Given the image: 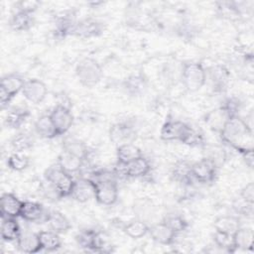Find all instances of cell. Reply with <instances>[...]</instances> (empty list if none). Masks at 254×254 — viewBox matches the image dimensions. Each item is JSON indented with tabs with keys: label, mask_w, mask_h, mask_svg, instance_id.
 Listing matches in <instances>:
<instances>
[{
	"label": "cell",
	"mask_w": 254,
	"mask_h": 254,
	"mask_svg": "<svg viewBox=\"0 0 254 254\" xmlns=\"http://www.w3.org/2000/svg\"><path fill=\"white\" fill-rule=\"evenodd\" d=\"M232 116L235 115H232L231 112L224 105H221L220 107L206 113L204 117V122L211 130L219 133L225 122Z\"/></svg>",
	"instance_id": "16"
},
{
	"label": "cell",
	"mask_w": 254,
	"mask_h": 254,
	"mask_svg": "<svg viewBox=\"0 0 254 254\" xmlns=\"http://www.w3.org/2000/svg\"><path fill=\"white\" fill-rule=\"evenodd\" d=\"M57 164L66 173L72 175L79 173L83 167L84 161L81 160L78 157H75L67 152L63 151L59 157H58V162Z\"/></svg>",
	"instance_id": "24"
},
{
	"label": "cell",
	"mask_w": 254,
	"mask_h": 254,
	"mask_svg": "<svg viewBox=\"0 0 254 254\" xmlns=\"http://www.w3.org/2000/svg\"><path fill=\"white\" fill-rule=\"evenodd\" d=\"M44 175L49 186L54 190L59 198L70 196L74 185V180L70 174L56 164L49 167Z\"/></svg>",
	"instance_id": "2"
},
{
	"label": "cell",
	"mask_w": 254,
	"mask_h": 254,
	"mask_svg": "<svg viewBox=\"0 0 254 254\" xmlns=\"http://www.w3.org/2000/svg\"><path fill=\"white\" fill-rule=\"evenodd\" d=\"M16 245L19 251L28 254L37 253L42 250L38 233L32 231H21V234L16 241Z\"/></svg>",
	"instance_id": "19"
},
{
	"label": "cell",
	"mask_w": 254,
	"mask_h": 254,
	"mask_svg": "<svg viewBox=\"0 0 254 254\" xmlns=\"http://www.w3.org/2000/svg\"><path fill=\"white\" fill-rule=\"evenodd\" d=\"M25 81L26 80L16 72L2 76L0 83V105L2 109L7 107L14 96L23 90Z\"/></svg>",
	"instance_id": "5"
},
{
	"label": "cell",
	"mask_w": 254,
	"mask_h": 254,
	"mask_svg": "<svg viewBox=\"0 0 254 254\" xmlns=\"http://www.w3.org/2000/svg\"><path fill=\"white\" fill-rule=\"evenodd\" d=\"M104 31V24L93 18H85L79 22H76L72 36L88 39L101 35Z\"/></svg>",
	"instance_id": "10"
},
{
	"label": "cell",
	"mask_w": 254,
	"mask_h": 254,
	"mask_svg": "<svg viewBox=\"0 0 254 254\" xmlns=\"http://www.w3.org/2000/svg\"><path fill=\"white\" fill-rule=\"evenodd\" d=\"M189 124L175 119H169L167 120L160 132L161 139L164 141H182L185 132L188 128Z\"/></svg>",
	"instance_id": "14"
},
{
	"label": "cell",
	"mask_w": 254,
	"mask_h": 254,
	"mask_svg": "<svg viewBox=\"0 0 254 254\" xmlns=\"http://www.w3.org/2000/svg\"><path fill=\"white\" fill-rule=\"evenodd\" d=\"M30 116V111L24 107H15L8 111L5 116L4 124L6 127L11 129L20 128L27 118Z\"/></svg>",
	"instance_id": "31"
},
{
	"label": "cell",
	"mask_w": 254,
	"mask_h": 254,
	"mask_svg": "<svg viewBox=\"0 0 254 254\" xmlns=\"http://www.w3.org/2000/svg\"><path fill=\"white\" fill-rule=\"evenodd\" d=\"M181 143L190 147H201L204 146V138L199 130L189 125Z\"/></svg>",
	"instance_id": "37"
},
{
	"label": "cell",
	"mask_w": 254,
	"mask_h": 254,
	"mask_svg": "<svg viewBox=\"0 0 254 254\" xmlns=\"http://www.w3.org/2000/svg\"><path fill=\"white\" fill-rule=\"evenodd\" d=\"M217 168L218 167L211 160L204 157L201 160L191 164V176L194 182L200 184H210L216 179Z\"/></svg>",
	"instance_id": "6"
},
{
	"label": "cell",
	"mask_w": 254,
	"mask_h": 254,
	"mask_svg": "<svg viewBox=\"0 0 254 254\" xmlns=\"http://www.w3.org/2000/svg\"><path fill=\"white\" fill-rule=\"evenodd\" d=\"M239 154L241 155L244 163L246 164V166L250 169H253L254 166V156H253V148H248L245 150H242L239 152Z\"/></svg>",
	"instance_id": "43"
},
{
	"label": "cell",
	"mask_w": 254,
	"mask_h": 254,
	"mask_svg": "<svg viewBox=\"0 0 254 254\" xmlns=\"http://www.w3.org/2000/svg\"><path fill=\"white\" fill-rule=\"evenodd\" d=\"M124 233L132 239H139L149 233V226L140 219H134L123 227Z\"/></svg>",
	"instance_id": "34"
},
{
	"label": "cell",
	"mask_w": 254,
	"mask_h": 254,
	"mask_svg": "<svg viewBox=\"0 0 254 254\" xmlns=\"http://www.w3.org/2000/svg\"><path fill=\"white\" fill-rule=\"evenodd\" d=\"M11 147L15 152L23 153L24 151L30 150L34 145V139L29 133L20 132L11 139Z\"/></svg>",
	"instance_id": "35"
},
{
	"label": "cell",
	"mask_w": 254,
	"mask_h": 254,
	"mask_svg": "<svg viewBox=\"0 0 254 254\" xmlns=\"http://www.w3.org/2000/svg\"><path fill=\"white\" fill-rule=\"evenodd\" d=\"M206 79H209L211 87L215 91H223L226 89L229 79L230 72L226 66L222 64H215L206 69Z\"/></svg>",
	"instance_id": "12"
},
{
	"label": "cell",
	"mask_w": 254,
	"mask_h": 254,
	"mask_svg": "<svg viewBox=\"0 0 254 254\" xmlns=\"http://www.w3.org/2000/svg\"><path fill=\"white\" fill-rule=\"evenodd\" d=\"M22 93L24 97L34 104H39L44 101L47 96L48 88L45 82L38 78H31L25 81Z\"/></svg>",
	"instance_id": "11"
},
{
	"label": "cell",
	"mask_w": 254,
	"mask_h": 254,
	"mask_svg": "<svg viewBox=\"0 0 254 254\" xmlns=\"http://www.w3.org/2000/svg\"><path fill=\"white\" fill-rule=\"evenodd\" d=\"M30 165V158L20 152L11 154L7 159V166L9 169L15 172H22L26 170Z\"/></svg>",
	"instance_id": "38"
},
{
	"label": "cell",
	"mask_w": 254,
	"mask_h": 254,
	"mask_svg": "<svg viewBox=\"0 0 254 254\" xmlns=\"http://www.w3.org/2000/svg\"><path fill=\"white\" fill-rule=\"evenodd\" d=\"M35 24L33 14L17 10L11 17L9 25L12 30L16 32H26L30 30Z\"/></svg>",
	"instance_id": "27"
},
{
	"label": "cell",
	"mask_w": 254,
	"mask_h": 254,
	"mask_svg": "<svg viewBox=\"0 0 254 254\" xmlns=\"http://www.w3.org/2000/svg\"><path fill=\"white\" fill-rule=\"evenodd\" d=\"M149 233L152 239L161 245L173 244L177 236V233L173 231L164 221L149 227Z\"/></svg>",
	"instance_id": "17"
},
{
	"label": "cell",
	"mask_w": 254,
	"mask_h": 254,
	"mask_svg": "<svg viewBox=\"0 0 254 254\" xmlns=\"http://www.w3.org/2000/svg\"><path fill=\"white\" fill-rule=\"evenodd\" d=\"M45 222L48 223L51 230L59 234L66 233L71 228V224L67 217L59 210H50L47 213Z\"/></svg>",
	"instance_id": "21"
},
{
	"label": "cell",
	"mask_w": 254,
	"mask_h": 254,
	"mask_svg": "<svg viewBox=\"0 0 254 254\" xmlns=\"http://www.w3.org/2000/svg\"><path fill=\"white\" fill-rule=\"evenodd\" d=\"M180 78L188 91L195 92L206 82V69L200 63L188 62L182 65Z\"/></svg>",
	"instance_id": "3"
},
{
	"label": "cell",
	"mask_w": 254,
	"mask_h": 254,
	"mask_svg": "<svg viewBox=\"0 0 254 254\" xmlns=\"http://www.w3.org/2000/svg\"><path fill=\"white\" fill-rule=\"evenodd\" d=\"M70 197L78 202H86L91 198H94L93 182L86 177H80L77 180H74Z\"/></svg>",
	"instance_id": "15"
},
{
	"label": "cell",
	"mask_w": 254,
	"mask_h": 254,
	"mask_svg": "<svg viewBox=\"0 0 254 254\" xmlns=\"http://www.w3.org/2000/svg\"><path fill=\"white\" fill-rule=\"evenodd\" d=\"M75 74L81 85L93 87L102 79L103 69L95 59L84 58L76 64Z\"/></svg>",
	"instance_id": "4"
},
{
	"label": "cell",
	"mask_w": 254,
	"mask_h": 254,
	"mask_svg": "<svg viewBox=\"0 0 254 254\" xmlns=\"http://www.w3.org/2000/svg\"><path fill=\"white\" fill-rule=\"evenodd\" d=\"M40 5H41V3L39 1H35V0H25L24 1V0H22L17 3V10L33 14L40 7Z\"/></svg>",
	"instance_id": "40"
},
{
	"label": "cell",
	"mask_w": 254,
	"mask_h": 254,
	"mask_svg": "<svg viewBox=\"0 0 254 254\" xmlns=\"http://www.w3.org/2000/svg\"><path fill=\"white\" fill-rule=\"evenodd\" d=\"M148 87V79L144 74H131L123 81V88L130 96L142 95Z\"/></svg>",
	"instance_id": "20"
},
{
	"label": "cell",
	"mask_w": 254,
	"mask_h": 254,
	"mask_svg": "<svg viewBox=\"0 0 254 254\" xmlns=\"http://www.w3.org/2000/svg\"><path fill=\"white\" fill-rule=\"evenodd\" d=\"M163 221L177 234L185 231L189 226L188 221L180 214H169L164 218Z\"/></svg>",
	"instance_id": "39"
},
{
	"label": "cell",
	"mask_w": 254,
	"mask_h": 254,
	"mask_svg": "<svg viewBox=\"0 0 254 254\" xmlns=\"http://www.w3.org/2000/svg\"><path fill=\"white\" fill-rule=\"evenodd\" d=\"M1 238L4 242L17 241L21 234V228L16 218H1Z\"/></svg>",
	"instance_id": "28"
},
{
	"label": "cell",
	"mask_w": 254,
	"mask_h": 254,
	"mask_svg": "<svg viewBox=\"0 0 254 254\" xmlns=\"http://www.w3.org/2000/svg\"><path fill=\"white\" fill-rule=\"evenodd\" d=\"M42 250L45 251H56L62 246V239L60 234L53 230H42L38 232Z\"/></svg>",
	"instance_id": "33"
},
{
	"label": "cell",
	"mask_w": 254,
	"mask_h": 254,
	"mask_svg": "<svg viewBox=\"0 0 254 254\" xmlns=\"http://www.w3.org/2000/svg\"><path fill=\"white\" fill-rule=\"evenodd\" d=\"M24 201L14 193H3L0 198V213L1 218H17L20 217Z\"/></svg>",
	"instance_id": "13"
},
{
	"label": "cell",
	"mask_w": 254,
	"mask_h": 254,
	"mask_svg": "<svg viewBox=\"0 0 254 254\" xmlns=\"http://www.w3.org/2000/svg\"><path fill=\"white\" fill-rule=\"evenodd\" d=\"M220 139L238 153L253 148L252 127L239 115L230 117L219 132Z\"/></svg>",
	"instance_id": "1"
},
{
	"label": "cell",
	"mask_w": 254,
	"mask_h": 254,
	"mask_svg": "<svg viewBox=\"0 0 254 254\" xmlns=\"http://www.w3.org/2000/svg\"><path fill=\"white\" fill-rule=\"evenodd\" d=\"M124 171L127 178H143L150 173L151 165L145 157L141 156L125 165Z\"/></svg>",
	"instance_id": "23"
},
{
	"label": "cell",
	"mask_w": 254,
	"mask_h": 254,
	"mask_svg": "<svg viewBox=\"0 0 254 254\" xmlns=\"http://www.w3.org/2000/svg\"><path fill=\"white\" fill-rule=\"evenodd\" d=\"M76 243L83 249L94 252L106 251L105 241L101 237L100 233L93 229H83L75 235Z\"/></svg>",
	"instance_id": "7"
},
{
	"label": "cell",
	"mask_w": 254,
	"mask_h": 254,
	"mask_svg": "<svg viewBox=\"0 0 254 254\" xmlns=\"http://www.w3.org/2000/svg\"><path fill=\"white\" fill-rule=\"evenodd\" d=\"M143 156L141 149L134 143H127L117 147L116 158L117 163L120 165H127L133 160Z\"/></svg>",
	"instance_id": "25"
},
{
	"label": "cell",
	"mask_w": 254,
	"mask_h": 254,
	"mask_svg": "<svg viewBox=\"0 0 254 254\" xmlns=\"http://www.w3.org/2000/svg\"><path fill=\"white\" fill-rule=\"evenodd\" d=\"M50 116L59 136L65 134L73 124V115L65 105H57L50 113Z\"/></svg>",
	"instance_id": "9"
},
{
	"label": "cell",
	"mask_w": 254,
	"mask_h": 254,
	"mask_svg": "<svg viewBox=\"0 0 254 254\" xmlns=\"http://www.w3.org/2000/svg\"><path fill=\"white\" fill-rule=\"evenodd\" d=\"M110 141L117 147L127 143H134L136 139L135 128L127 122H118L109 129Z\"/></svg>",
	"instance_id": "8"
},
{
	"label": "cell",
	"mask_w": 254,
	"mask_h": 254,
	"mask_svg": "<svg viewBox=\"0 0 254 254\" xmlns=\"http://www.w3.org/2000/svg\"><path fill=\"white\" fill-rule=\"evenodd\" d=\"M63 151L67 152L75 157H78L83 161L87 160L89 154L86 144L80 139H77L72 136H66L63 140Z\"/></svg>",
	"instance_id": "22"
},
{
	"label": "cell",
	"mask_w": 254,
	"mask_h": 254,
	"mask_svg": "<svg viewBox=\"0 0 254 254\" xmlns=\"http://www.w3.org/2000/svg\"><path fill=\"white\" fill-rule=\"evenodd\" d=\"M233 240L236 250H253L254 245V233L252 228L240 226L237 231L233 234Z\"/></svg>",
	"instance_id": "29"
},
{
	"label": "cell",
	"mask_w": 254,
	"mask_h": 254,
	"mask_svg": "<svg viewBox=\"0 0 254 254\" xmlns=\"http://www.w3.org/2000/svg\"><path fill=\"white\" fill-rule=\"evenodd\" d=\"M233 207L237 213H240L242 215H251L253 212V204L245 201L241 197L233 204Z\"/></svg>",
	"instance_id": "41"
},
{
	"label": "cell",
	"mask_w": 254,
	"mask_h": 254,
	"mask_svg": "<svg viewBox=\"0 0 254 254\" xmlns=\"http://www.w3.org/2000/svg\"><path fill=\"white\" fill-rule=\"evenodd\" d=\"M47 213L42 203L37 201L25 200L22 206L20 217L29 222H39L41 220L46 221Z\"/></svg>",
	"instance_id": "18"
},
{
	"label": "cell",
	"mask_w": 254,
	"mask_h": 254,
	"mask_svg": "<svg viewBox=\"0 0 254 254\" xmlns=\"http://www.w3.org/2000/svg\"><path fill=\"white\" fill-rule=\"evenodd\" d=\"M190 167L191 164L188 163L187 161H180L176 163L172 170V178L174 181L187 186H190L192 182H194L191 176Z\"/></svg>",
	"instance_id": "32"
},
{
	"label": "cell",
	"mask_w": 254,
	"mask_h": 254,
	"mask_svg": "<svg viewBox=\"0 0 254 254\" xmlns=\"http://www.w3.org/2000/svg\"><path fill=\"white\" fill-rule=\"evenodd\" d=\"M240 226V219L235 215H221L215 218L213 222L215 231H220L231 235H233Z\"/></svg>",
	"instance_id": "30"
},
{
	"label": "cell",
	"mask_w": 254,
	"mask_h": 254,
	"mask_svg": "<svg viewBox=\"0 0 254 254\" xmlns=\"http://www.w3.org/2000/svg\"><path fill=\"white\" fill-rule=\"evenodd\" d=\"M213 242L217 248H219L225 252L233 253L236 251V248L234 245V240H233V235H231V234L220 232V231H215L213 234Z\"/></svg>",
	"instance_id": "36"
},
{
	"label": "cell",
	"mask_w": 254,
	"mask_h": 254,
	"mask_svg": "<svg viewBox=\"0 0 254 254\" xmlns=\"http://www.w3.org/2000/svg\"><path fill=\"white\" fill-rule=\"evenodd\" d=\"M35 132L38 136L44 139H53L57 136H59L57 129L51 119L50 114H45L40 116L34 125Z\"/></svg>",
	"instance_id": "26"
},
{
	"label": "cell",
	"mask_w": 254,
	"mask_h": 254,
	"mask_svg": "<svg viewBox=\"0 0 254 254\" xmlns=\"http://www.w3.org/2000/svg\"><path fill=\"white\" fill-rule=\"evenodd\" d=\"M240 197L245 201L254 204V184H247L240 191Z\"/></svg>",
	"instance_id": "42"
}]
</instances>
